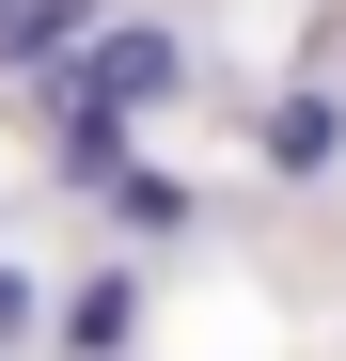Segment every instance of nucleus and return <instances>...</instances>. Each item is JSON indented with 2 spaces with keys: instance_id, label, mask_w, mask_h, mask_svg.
<instances>
[{
  "instance_id": "f257e3e1",
  "label": "nucleus",
  "mask_w": 346,
  "mask_h": 361,
  "mask_svg": "<svg viewBox=\"0 0 346 361\" xmlns=\"http://www.w3.org/2000/svg\"><path fill=\"white\" fill-rule=\"evenodd\" d=\"M79 94H110V110H142V94H189V47H173L157 16H95V47L64 63Z\"/></svg>"
},
{
  "instance_id": "f03ea898",
  "label": "nucleus",
  "mask_w": 346,
  "mask_h": 361,
  "mask_svg": "<svg viewBox=\"0 0 346 361\" xmlns=\"http://www.w3.org/2000/svg\"><path fill=\"white\" fill-rule=\"evenodd\" d=\"M95 16H110V0H0V63H16V79H64L95 47Z\"/></svg>"
},
{
  "instance_id": "7ed1b4c3",
  "label": "nucleus",
  "mask_w": 346,
  "mask_h": 361,
  "mask_svg": "<svg viewBox=\"0 0 346 361\" xmlns=\"http://www.w3.org/2000/svg\"><path fill=\"white\" fill-rule=\"evenodd\" d=\"M330 157H346V94H283V110H268V173H299V189H315Z\"/></svg>"
},
{
  "instance_id": "20e7f679",
  "label": "nucleus",
  "mask_w": 346,
  "mask_h": 361,
  "mask_svg": "<svg viewBox=\"0 0 346 361\" xmlns=\"http://www.w3.org/2000/svg\"><path fill=\"white\" fill-rule=\"evenodd\" d=\"M126 330H142V283H126V267H95V283L64 298V345H79V361H110Z\"/></svg>"
},
{
  "instance_id": "39448f33",
  "label": "nucleus",
  "mask_w": 346,
  "mask_h": 361,
  "mask_svg": "<svg viewBox=\"0 0 346 361\" xmlns=\"http://www.w3.org/2000/svg\"><path fill=\"white\" fill-rule=\"evenodd\" d=\"M110 220L126 235H189V173H110Z\"/></svg>"
},
{
  "instance_id": "423d86ee",
  "label": "nucleus",
  "mask_w": 346,
  "mask_h": 361,
  "mask_svg": "<svg viewBox=\"0 0 346 361\" xmlns=\"http://www.w3.org/2000/svg\"><path fill=\"white\" fill-rule=\"evenodd\" d=\"M32 298H47V283H16V267H0V361L32 345Z\"/></svg>"
}]
</instances>
